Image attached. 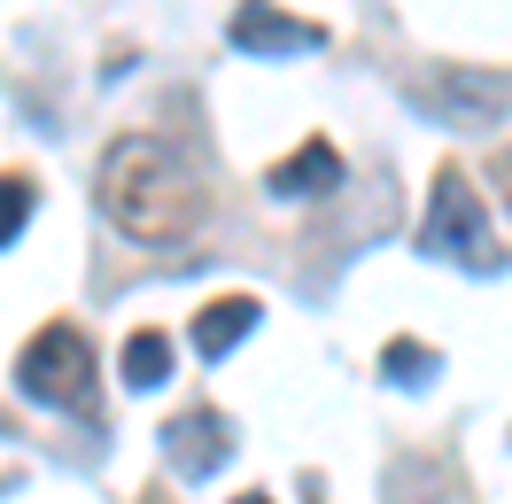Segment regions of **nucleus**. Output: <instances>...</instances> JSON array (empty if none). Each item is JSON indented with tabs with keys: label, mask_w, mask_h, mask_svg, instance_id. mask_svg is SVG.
<instances>
[{
	"label": "nucleus",
	"mask_w": 512,
	"mask_h": 504,
	"mask_svg": "<svg viewBox=\"0 0 512 504\" xmlns=\"http://www.w3.org/2000/svg\"><path fill=\"white\" fill-rule=\"evenodd\" d=\"M101 218L132 233V241H148V249H171V241H194L202 225H210V187H202V171L187 156H171L163 140L148 132H132L117 140L109 156H101Z\"/></svg>",
	"instance_id": "nucleus-1"
},
{
	"label": "nucleus",
	"mask_w": 512,
	"mask_h": 504,
	"mask_svg": "<svg viewBox=\"0 0 512 504\" xmlns=\"http://www.w3.org/2000/svg\"><path fill=\"white\" fill-rule=\"evenodd\" d=\"M419 256L458 264V272H505V241L489 225V202L474 194L466 163H435L427 187V218H419Z\"/></svg>",
	"instance_id": "nucleus-2"
},
{
	"label": "nucleus",
	"mask_w": 512,
	"mask_h": 504,
	"mask_svg": "<svg viewBox=\"0 0 512 504\" xmlns=\"http://www.w3.org/2000/svg\"><path fill=\"white\" fill-rule=\"evenodd\" d=\"M16 388L47 411H94V342L78 326H39L24 357H16Z\"/></svg>",
	"instance_id": "nucleus-3"
},
{
	"label": "nucleus",
	"mask_w": 512,
	"mask_h": 504,
	"mask_svg": "<svg viewBox=\"0 0 512 504\" xmlns=\"http://www.w3.org/2000/svg\"><path fill=\"white\" fill-rule=\"evenodd\" d=\"M233 47H241V55H319L326 24L288 16L280 0H241V8H233Z\"/></svg>",
	"instance_id": "nucleus-4"
},
{
	"label": "nucleus",
	"mask_w": 512,
	"mask_h": 504,
	"mask_svg": "<svg viewBox=\"0 0 512 504\" xmlns=\"http://www.w3.org/2000/svg\"><path fill=\"white\" fill-rule=\"evenodd\" d=\"M163 458H171V473H187V481H210V473L233 458V427H225V411H210V404L179 411V419L163 427Z\"/></svg>",
	"instance_id": "nucleus-5"
},
{
	"label": "nucleus",
	"mask_w": 512,
	"mask_h": 504,
	"mask_svg": "<svg viewBox=\"0 0 512 504\" xmlns=\"http://www.w3.org/2000/svg\"><path fill=\"white\" fill-rule=\"evenodd\" d=\"M412 101L419 109H443V117H458V125H489V117H505L512 86L505 78H481V70H443V78H419Z\"/></svg>",
	"instance_id": "nucleus-6"
},
{
	"label": "nucleus",
	"mask_w": 512,
	"mask_h": 504,
	"mask_svg": "<svg viewBox=\"0 0 512 504\" xmlns=\"http://www.w3.org/2000/svg\"><path fill=\"white\" fill-rule=\"evenodd\" d=\"M334 187H342V156L326 140H303L288 163L264 171V194H280V202H311V194H334Z\"/></svg>",
	"instance_id": "nucleus-7"
},
{
	"label": "nucleus",
	"mask_w": 512,
	"mask_h": 504,
	"mask_svg": "<svg viewBox=\"0 0 512 504\" xmlns=\"http://www.w3.org/2000/svg\"><path fill=\"white\" fill-rule=\"evenodd\" d=\"M256 318H264L256 295H218L210 311L194 318V357H225V349H241L256 334Z\"/></svg>",
	"instance_id": "nucleus-8"
},
{
	"label": "nucleus",
	"mask_w": 512,
	"mask_h": 504,
	"mask_svg": "<svg viewBox=\"0 0 512 504\" xmlns=\"http://www.w3.org/2000/svg\"><path fill=\"white\" fill-rule=\"evenodd\" d=\"M117 365H125V388H140V396H148V388H163V380H171V334L140 326V334L125 342V357H117Z\"/></svg>",
	"instance_id": "nucleus-9"
},
{
	"label": "nucleus",
	"mask_w": 512,
	"mask_h": 504,
	"mask_svg": "<svg viewBox=\"0 0 512 504\" xmlns=\"http://www.w3.org/2000/svg\"><path fill=\"white\" fill-rule=\"evenodd\" d=\"M443 373V357L427 342H388L381 349V380H396V388H419V380H435Z\"/></svg>",
	"instance_id": "nucleus-10"
},
{
	"label": "nucleus",
	"mask_w": 512,
	"mask_h": 504,
	"mask_svg": "<svg viewBox=\"0 0 512 504\" xmlns=\"http://www.w3.org/2000/svg\"><path fill=\"white\" fill-rule=\"evenodd\" d=\"M32 225V171H0V249Z\"/></svg>",
	"instance_id": "nucleus-11"
},
{
	"label": "nucleus",
	"mask_w": 512,
	"mask_h": 504,
	"mask_svg": "<svg viewBox=\"0 0 512 504\" xmlns=\"http://www.w3.org/2000/svg\"><path fill=\"white\" fill-rule=\"evenodd\" d=\"M497 187H505V202H512V148L497 156Z\"/></svg>",
	"instance_id": "nucleus-12"
},
{
	"label": "nucleus",
	"mask_w": 512,
	"mask_h": 504,
	"mask_svg": "<svg viewBox=\"0 0 512 504\" xmlns=\"http://www.w3.org/2000/svg\"><path fill=\"white\" fill-rule=\"evenodd\" d=\"M233 504H272V497H264V489H241V497H233Z\"/></svg>",
	"instance_id": "nucleus-13"
}]
</instances>
